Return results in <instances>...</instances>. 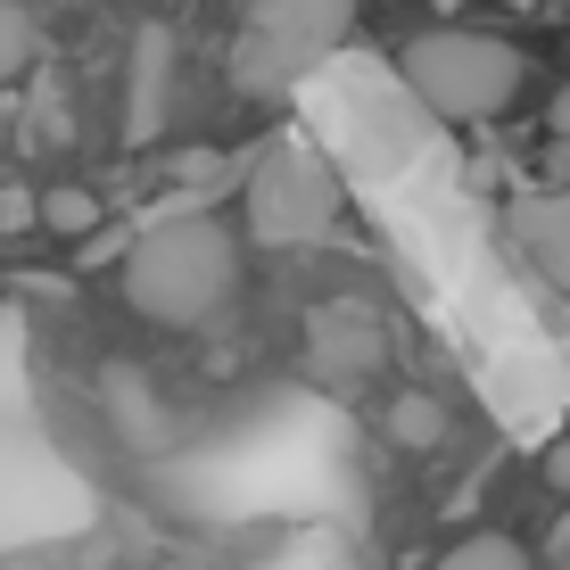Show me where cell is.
Masks as SVG:
<instances>
[{"label": "cell", "mask_w": 570, "mask_h": 570, "mask_svg": "<svg viewBox=\"0 0 570 570\" xmlns=\"http://www.w3.org/2000/svg\"><path fill=\"white\" fill-rule=\"evenodd\" d=\"M546 488H562V497H570V439L546 446Z\"/></svg>", "instance_id": "obj_12"}, {"label": "cell", "mask_w": 570, "mask_h": 570, "mask_svg": "<svg viewBox=\"0 0 570 570\" xmlns=\"http://www.w3.org/2000/svg\"><path fill=\"white\" fill-rule=\"evenodd\" d=\"M554 132H562V141H570V83L554 91Z\"/></svg>", "instance_id": "obj_14"}, {"label": "cell", "mask_w": 570, "mask_h": 570, "mask_svg": "<svg viewBox=\"0 0 570 570\" xmlns=\"http://www.w3.org/2000/svg\"><path fill=\"white\" fill-rule=\"evenodd\" d=\"M546 570H570V513L554 521V546H546Z\"/></svg>", "instance_id": "obj_13"}, {"label": "cell", "mask_w": 570, "mask_h": 570, "mask_svg": "<svg viewBox=\"0 0 570 570\" xmlns=\"http://www.w3.org/2000/svg\"><path fill=\"white\" fill-rule=\"evenodd\" d=\"M166 83H174V33L141 26L132 33V67H125V141L132 149L157 141V125H166Z\"/></svg>", "instance_id": "obj_5"}, {"label": "cell", "mask_w": 570, "mask_h": 570, "mask_svg": "<svg viewBox=\"0 0 570 570\" xmlns=\"http://www.w3.org/2000/svg\"><path fill=\"white\" fill-rule=\"evenodd\" d=\"M42 224L67 232V240H83V232L100 224V199H91V190H50V199H42Z\"/></svg>", "instance_id": "obj_11"}, {"label": "cell", "mask_w": 570, "mask_h": 570, "mask_svg": "<svg viewBox=\"0 0 570 570\" xmlns=\"http://www.w3.org/2000/svg\"><path fill=\"white\" fill-rule=\"evenodd\" d=\"M232 282H240V248H232V232L215 224L199 199H166L141 224L132 257H125L132 314H141V323H166V331H199L207 314L232 298Z\"/></svg>", "instance_id": "obj_1"}, {"label": "cell", "mask_w": 570, "mask_h": 570, "mask_svg": "<svg viewBox=\"0 0 570 570\" xmlns=\"http://www.w3.org/2000/svg\"><path fill=\"white\" fill-rule=\"evenodd\" d=\"M397 75L430 116H446V125H488V116H504L513 91L529 83V58L504 42V33L439 26V33H422V42H405Z\"/></svg>", "instance_id": "obj_2"}, {"label": "cell", "mask_w": 570, "mask_h": 570, "mask_svg": "<svg viewBox=\"0 0 570 570\" xmlns=\"http://www.w3.org/2000/svg\"><path fill=\"white\" fill-rule=\"evenodd\" d=\"M340 224V174L298 141H273L248 166V232L265 248H306Z\"/></svg>", "instance_id": "obj_4"}, {"label": "cell", "mask_w": 570, "mask_h": 570, "mask_svg": "<svg viewBox=\"0 0 570 570\" xmlns=\"http://www.w3.org/2000/svg\"><path fill=\"white\" fill-rule=\"evenodd\" d=\"M9 9H33V0H9Z\"/></svg>", "instance_id": "obj_15"}, {"label": "cell", "mask_w": 570, "mask_h": 570, "mask_svg": "<svg viewBox=\"0 0 570 570\" xmlns=\"http://www.w3.org/2000/svg\"><path fill=\"white\" fill-rule=\"evenodd\" d=\"M33 50H42L33 9H9V0H0V83H17V75L33 67Z\"/></svg>", "instance_id": "obj_9"}, {"label": "cell", "mask_w": 570, "mask_h": 570, "mask_svg": "<svg viewBox=\"0 0 570 570\" xmlns=\"http://www.w3.org/2000/svg\"><path fill=\"white\" fill-rule=\"evenodd\" d=\"M356 26V0H257L232 42V83L240 91H282L306 67H323L340 50V33Z\"/></svg>", "instance_id": "obj_3"}, {"label": "cell", "mask_w": 570, "mask_h": 570, "mask_svg": "<svg viewBox=\"0 0 570 570\" xmlns=\"http://www.w3.org/2000/svg\"><path fill=\"white\" fill-rule=\"evenodd\" d=\"M513 232H521L529 257H538L546 282L570 289V183H562V190H538V199H521V207H513Z\"/></svg>", "instance_id": "obj_6"}, {"label": "cell", "mask_w": 570, "mask_h": 570, "mask_svg": "<svg viewBox=\"0 0 570 570\" xmlns=\"http://www.w3.org/2000/svg\"><path fill=\"white\" fill-rule=\"evenodd\" d=\"M100 414L125 430V446H141V455H149V446H166V405L149 397V381L132 364H108L100 372Z\"/></svg>", "instance_id": "obj_7"}, {"label": "cell", "mask_w": 570, "mask_h": 570, "mask_svg": "<svg viewBox=\"0 0 570 570\" xmlns=\"http://www.w3.org/2000/svg\"><path fill=\"white\" fill-rule=\"evenodd\" d=\"M389 430H397V446H414V455H422V446H439V439H446V414H439L430 397H397Z\"/></svg>", "instance_id": "obj_10"}, {"label": "cell", "mask_w": 570, "mask_h": 570, "mask_svg": "<svg viewBox=\"0 0 570 570\" xmlns=\"http://www.w3.org/2000/svg\"><path fill=\"white\" fill-rule=\"evenodd\" d=\"M439 570H538V562H529V546H521V538H504V529H480V538L446 546Z\"/></svg>", "instance_id": "obj_8"}]
</instances>
